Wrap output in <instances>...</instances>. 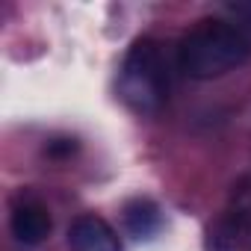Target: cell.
Listing matches in <instances>:
<instances>
[{
  "mask_svg": "<svg viewBox=\"0 0 251 251\" xmlns=\"http://www.w3.org/2000/svg\"><path fill=\"white\" fill-rule=\"evenodd\" d=\"M251 59V30L233 18L198 21L177 48V68L192 80H213Z\"/></svg>",
  "mask_w": 251,
  "mask_h": 251,
  "instance_id": "6da1fadb",
  "label": "cell"
},
{
  "mask_svg": "<svg viewBox=\"0 0 251 251\" xmlns=\"http://www.w3.org/2000/svg\"><path fill=\"white\" fill-rule=\"evenodd\" d=\"M118 98L139 115H154L163 109L169 98V62L160 42L136 39L130 45L118 71Z\"/></svg>",
  "mask_w": 251,
  "mask_h": 251,
  "instance_id": "7a4b0ae2",
  "label": "cell"
},
{
  "mask_svg": "<svg viewBox=\"0 0 251 251\" xmlns=\"http://www.w3.org/2000/svg\"><path fill=\"white\" fill-rule=\"evenodd\" d=\"M68 248L71 251H121V242L100 216H80L68 227Z\"/></svg>",
  "mask_w": 251,
  "mask_h": 251,
  "instance_id": "3957f363",
  "label": "cell"
},
{
  "mask_svg": "<svg viewBox=\"0 0 251 251\" xmlns=\"http://www.w3.org/2000/svg\"><path fill=\"white\" fill-rule=\"evenodd\" d=\"M12 236L21 245H39L48 239L50 233V213L39 204V201H18L12 207V219H9Z\"/></svg>",
  "mask_w": 251,
  "mask_h": 251,
  "instance_id": "277c9868",
  "label": "cell"
},
{
  "mask_svg": "<svg viewBox=\"0 0 251 251\" xmlns=\"http://www.w3.org/2000/svg\"><path fill=\"white\" fill-rule=\"evenodd\" d=\"M124 227L136 239H151L163 230V210L148 198H136L124 207Z\"/></svg>",
  "mask_w": 251,
  "mask_h": 251,
  "instance_id": "5b68a950",
  "label": "cell"
},
{
  "mask_svg": "<svg viewBox=\"0 0 251 251\" xmlns=\"http://www.w3.org/2000/svg\"><path fill=\"white\" fill-rule=\"evenodd\" d=\"M45 151H48V157H53V160H65V157H71V154L77 151V142L68 139V136H62V139H50Z\"/></svg>",
  "mask_w": 251,
  "mask_h": 251,
  "instance_id": "8992f818",
  "label": "cell"
}]
</instances>
